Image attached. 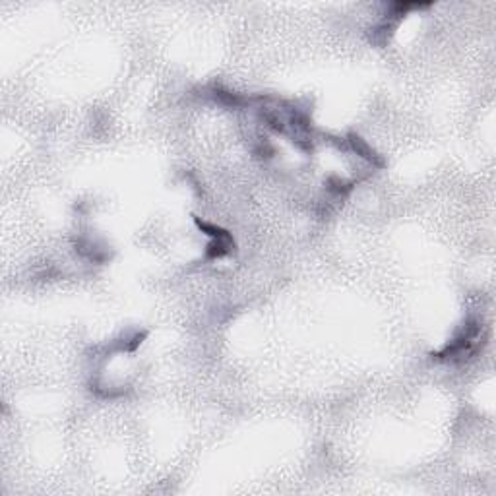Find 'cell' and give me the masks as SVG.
<instances>
[{
  "label": "cell",
  "instance_id": "1",
  "mask_svg": "<svg viewBox=\"0 0 496 496\" xmlns=\"http://www.w3.org/2000/svg\"><path fill=\"white\" fill-rule=\"evenodd\" d=\"M485 343L482 324L479 320H467L455 331V336L442 349L434 353L436 361L442 363H465L467 358L475 357Z\"/></svg>",
  "mask_w": 496,
  "mask_h": 496
},
{
  "label": "cell",
  "instance_id": "2",
  "mask_svg": "<svg viewBox=\"0 0 496 496\" xmlns=\"http://www.w3.org/2000/svg\"><path fill=\"white\" fill-rule=\"evenodd\" d=\"M345 144L349 145V150L351 152H355L358 155V157H363L365 161H368L372 167H382L384 165V159L380 157L378 153L372 150V145L366 142V140H363L358 134H355V132H351V134H347L343 140Z\"/></svg>",
  "mask_w": 496,
  "mask_h": 496
},
{
  "label": "cell",
  "instance_id": "3",
  "mask_svg": "<svg viewBox=\"0 0 496 496\" xmlns=\"http://www.w3.org/2000/svg\"><path fill=\"white\" fill-rule=\"evenodd\" d=\"M326 188H328V192L334 194V196L343 198V196H347V194L351 192L353 185L341 179V177H330V179L326 180Z\"/></svg>",
  "mask_w": 496,
  "mask_h": 496
}]
</instances>
